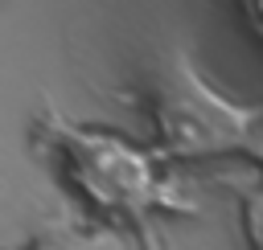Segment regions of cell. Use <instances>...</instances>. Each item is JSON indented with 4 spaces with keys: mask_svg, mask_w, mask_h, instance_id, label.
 <instances>
[{
    "mask_svg": "<svg viewBox=\"0 0 263 250\" xmlns=\"http://www.w3.org/2000/svg\"><path fill=\"white\" fill-rule=\"evenodd\" d=\"M74 168H78L74 176L86 184V193L115 209L144 205V197L152 189L148 160L136 148H127L119 135H78Z\"/></svg>",
    "mask_w": 263,
    "mask_h": 250,
    "instance_id": "1",
    "label": "cell"
},
{
    "mask_svg": "<svg viewBox=\"0 0 263 250\" xmlns=\"http://www.w3.org/2000/svg\"><path fill=\"white\" fill-rule=\"evenodd\" d=\"M247 234H251V246L263 250V193H255L247 205Z\"/></svg>",
    "mask_w": 263,
    "mask_h": 250,
    "instance_id": "2",
    "label": "cell"
}]
</instances>
